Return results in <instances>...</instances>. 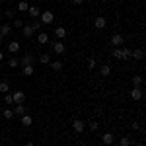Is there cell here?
<instances>
[{"label": "cell", "mask_w": 146, "mask_h": 146, "mask_svg": "<svg viewBox=\"0 0 146 146\" xmlns=\"http://www.w3.org/2000/svg\"><path fill=\"white\" fill-rule=\"evenodd\" d=\"M131 127H133V131H138V129H140V123H138V121H133Z\"/></svg>", "instance_id": "36"}, {"label": "cell", "mask_w": 146, "mask_h": 146, "mask_svg": "<svg viewBox=\"0 0 146 146\" xmlns=\"http://www.w3.org/2000/svg\"><path fill=\"white\" fill-rule=\"evenodd\" d=\"M72 131H74L76 135H82V133L86 131V121H82V119H72Z\"/></svg>", "instance_id": "2"}, {"label": "cell", "mask_w": 146, "mask_h": 146, "mask_svg": "<svg viewBox=\"0 0 146 146\" xmlns=\"http://www.w3.org/2000/svg\"><path fill=\"white\" fill-rule=\"evenodd\" d=\"M37 60H39L41 64H49V62H51V55H47V53H43V55L39 56Z\"/></svg>", "instance_id": "31"}, {"label": "cell", "mask_w": 146, "mask_h": 146, "mask_svg": "<svg viewBox=\"0 0 146 146\" xmlns=\"http://www.w3.org/2000/svg\"><path fill=\"white\" fill-rule=\"evenodd\" d=\"M4 101H6L8 105H14V98H12L10 92H8V94H4Z\"/></svg>", "instance_id": "32"}, {"label": "cell", "mask_w": 146, "mask_h": 146, "mask_svg": "<svg viewBox=\"0 0 146 146\" xmlns=\"http://www.w3.org/2000/svg\"><path fill=\"white\" fill-rule=\"evenodd\" d=\"M0 146H2V140H0Z\"/></svg>", "instance_id": "44"}, {"label": "cell", "mask_w": 146, "mask_h": 146, "mask_svg": "<svg viewBox=\"0 0 146 146\" xmlns=\"http://www.w3.org/2000/svg\"><path fill=\"white\" fill-rule=\"evenodd\" d=\"M2 39H4V37H2V35H0V41H2Z\"/></svg>", "instance_id": "40"}, {"label": "cell", "mask_w": 146, "mask_h": 146, "mask_svg": "<svg viewBox=\"0 0 146 146\" xmlns=\"http://www.w3.org/2000/svg\"><path fill=\"white\" fill-rule=\"evenodd\" d=\"M37 43H41V45L49 43V35H47L45 31H39V33H37Z\"/></svg>", "instance_id": "20"}, {"label": "cell", "mask_w": 146, "mask_h": 146, "mask_svg": "<svg viewBox=\"0 0 146 146\" xmlns=\"http://www.w3.org/2000/svg\"><path fill=\"white\" fill-rule=\"evenodd\" d=\"M12 27H23V22L20 18H14V22H12Z\"/></svg>", "instance_id": "33"}, {"label": "cell", "mask_w": 146, "mask_h": 146, "mask_svg": "<svg viewBox=\"0 0 146 146\" xmlns=\"http://www.w3.org/2000/svg\"><path fill=\"white\" fill-rule=\"evenodd\" d=\"M12 98H14V105H20V103H25V94L22 90H16L12 94Z\"/></svg>", "instance_id": "6"}, {"label": "cell", "mask_w": 146, "mask_h": 146, "mask_svg": "<svg viewBox=\"0 0 146 146\" xmlns=\"http://www.w3.org/2000/svg\"><path fill=\"white\" fill-rule=\"evenodd\" d=\"M39 22L43 23V25H51V23L55 22V12H51V10L41 12V16H39Z\"/></svg>", "instance_id": "1"}, {"label": "cell", "mask_w": 146, "mask_h": 146, "mask_svg": "<svg viewBox=\"0 0 146 146\" xmlns=\"http://www.w3.org/2000/svg\"><path fill=\"white\" fill-rule=\"evenodd\" d=\"M18 60H20V66H27V64H35V60H37V58H35L33 55H29V53H27V55H23L22 58H18Z\"/></svg>", "instance_id": "5"}, {"label": "cell", "mask_w": 146, "mask_h": 146, "mask_svg": "<svg viewBox=\"0 0 146 146\" xmlns=\"http://www.w3.org/2000/svg\"><path fill=\"white\" fill-rule=\"evenodd\" d=\"M49 64H51V68H53L55 72H60V70H62V66H64V64H62V60H51Z\"/></svg>", "instance_id": "21"}, {"label": "cell", "mask_w": 146, "mask_h": 146, "mask_svg": "<svg viewBox=\"0 0 146 146\" xmlns=\"http://www.w3.org/2000/svg\"><path fill=\"white\" fill-rule=\"evenodd\" d=\"M94 27H96V29H105V27H107V20H105L103 16H98V18L94 20Z\"/></svg>", "instance_id": "7"}, {"label": "cell", "mask_w": 146, "mask_h": 146, "mask_svg": "<svg viewBox=\"0 0 146 146\" xmlns=\"http://www.w3.org/2000/svg\"><path fill=\"white\" fill-rule=\"evenodd\" d=\"M27 14H29V16H31V20H37V18H39V16H41V8H39V6H29V8H27Z\"/></svg>", "instance_id": "10"}, {"label": "cell", "mask_w": 146, "mask_h": 146, "mask_svg": "<svg viewBox=\"0 0 146 146\" xmlns=\"http://www.w3.org/2000/svg\"><path fill=\"white\" fill-rule=\"evenodd\" d=\"M51 49H53V53H55V55H64L66 45H64L62 41H56V39H55V43H51Z\"/></svg>", "instance_id": "3"}, {"label": "cell", "mask_w": 146, "mask_h": 146, "mask_svg": "<svg viewBox=\"0 0 146 146\" xmlns=\"http://www.w3.org/2000/svg\"><path fill=\"white\" fill-rule=\"evenodd\" d=\"M33 72H35L33 64H27V66H22V74H23V76H31Z\"/></svg>", "instance_id": "22"}, {"label": "cell", "mask_w": 146, "mask_h": 146, "mask_svg": "<svg viewBox=\"0 0 146 146\" xmlns=\"http://www.w3.org/2000/svg\"><path fill=\"white\" fill-rule=\"evenodd\" d=\"M131 82H133V86H136V88H142V84H144V78H142L140 74H135Z\"/></svg>", "instance_id": "19"}, {"label": "cell", "mask_w": 146, "mask_h": 146, "mask_svg": "<svg viewBox=\"0 0 146 146\" xmlns=\"http://www.w3.org/2000/svg\"><path fill=\"white\" fill-rule=\"evenodd\" d=\"M90 129H92V131H98V129H100V123H98V121H92V123H90Z\"/></svg>", "instance_id": "35"}, {"label": "cell", "mask_w": 146, "mask_h": 146, "mask_svg": "<svg viewBox=\"0 0 146 146\" xmlns=\"http://www.w3.org/2000/svg\"><path fill=\"white\" fill-rule=\"evenodd\" d=\"M131 144H133L131 136H121V138H119V146H131Z\"/></svg>", "instance_id": "28"}, {"label": "cell", "mask_w": 146, "mask_h": 146, "mask_svg": "<svg viewBox=\"0 0 146 146\" xmlns=\"http://www.w3.org/2000/svg\"><path fill=\"white\" fill-rule=\"evenodd\" d=\"M96 66H98V62H96V58H88V70H94Z\"/></svg>", "instance_id": "34"}, {"label": "cell", "mask_w": 146, "mask_h": 146, "mask_svg": "<svg viewBox=\"0 0 146 146\" xmlns=\"http://www.w3.org/2000/svg\"><path fill=\"white\" fill-rule=\"evenodd\" d=\"M109 43L113 45V49H115V47H123L125 37H123L121 33H113V35H111V39H109Z\"/></svg>", "instance_id": "4"}, {"label": "cell", "mask_w": 146, "mask_h": 146, "mask_svg": "<svg viewBox=\"0 0 146 146\" xmlns=\"http://www.w3.org/2000/svg\"><path fill=\"white\" fill-rule=\"evenodd\" d=\"M6 49H8L10 55H16V53H20V43L18 41H10V43H6Z\"/></svg>", "instance_id": "9"}, {"label": "cell", "mask_w": 146, "mask_h": 146, "mask_svg": "<svg viewBox=\"0 0 146 146\" xmlns=\"http://www.w3.org/2000/svg\"><path fill=\"white\" fill-rule=\"evenodd\" d=\"M121 51V60H131V49L129 47H119Z\"/></svg>", "instance_id": "18"}, {"label": "cell", "mask_w": 146, "mask_h": 146, "mask_svg": "<svg viewBox=\"0 0 146 146\" xmlns=\"http://www.w3.org/2000/svg\"><path fill=\"white\" fill-rule=\"evenodd\" d=\"M100 72H101V76H109V74H111V66H109V64H101Z\"/></svg>", "instance_id": "30"}, {"label": "cell", "mask_w": 146, "mask_h": 146, "mask_svg": "<svg viewBox=\"0 0 146 146\" xmlns=\"http://www.w3.org/2000/svg\"><path fill=\"white\" fill-rule=\"evenodd\" d=\"M113 2H119V0H113Z\"/></svg>", "instance_id": "41"}, {"label": "cell", "mask_w": 146, "mask_h": 146, "mask_svg": "<svg viewBox=\"0 0 146 146\" xmlns=\"http://www.w3.org/2000/svg\"><path fill=\"white\" fill-rule=\"evenodd\" d=\"M10 92V82L8 80H2L0 82V94H8Z\"/></svg>", "instance_id": "23"}, {"label": "cell", "mask_w": 146, "mask_h": 146, "mask_svg": "<svg viewBox=\"0 0 146 146\" xmlns=\"http://www.w3.org/2000/svg\"><path fill=\"white\" fill-rule=\"evenodd\" d=\"M142 58H144V51H142V49L131 51V60H142Z\"/></svg>", "instance_id": "13"}, {"label": "cell", "mask_w": 146, "mask_h": 146, "mask_svg": "<svg viewBox=\"0 0 146 146\" xmlns=\"http://www.w3.org/2000/svg\"><path fill=\"white\" fill-rule=\"evenodd\" d=\"M12 111H14V115H20V117H22V115L27 113V107H25V103H20V105H14Z\"/></svg>", "instance_id": "14"}, {"label": "cell", "mask_w": 146, "mask_h": 146, "mask_svg": "<svg viewBox=\"0 0 146 146\" xmlns=\"http://www.w3.org/2000/svg\"><path fill=\"white\" fill-rule=\"evenodd\" d=\"M72 2H74L76 6H82V4H84V0H72Z\"/></svg>", "instance_id": "37"}, {"label": "cell", "mask_w": 146, "mask_h": 146, "mask_svg": "<svg viewBox=\"0 0 146 146\" xmlns=\"http://www.w3.org/2000/svg\"><path fill=\"white\" fill-rule=\"evenodd\" d=\"M2 16H6L8 20H14L16 18V10L14 8H6V10H2Z\"/></svg>", "instance_id": "24"}, {"label": "cell", "mask_w": 146, "mask_h": 146, "mask_svg": "<svg viewBox=\"0 0 146 146\" xmlns=\"http://www.w3.org/2000/svg\"><path fill=\"white\" fill-rule=\"evenodd\" d=\"M27 8H29L27 0H20V2H18V12H27Z\"/></svg>", "instance_id": "25"}, {"label": "cell", "mask_w": 146, "mask_h": 146, "mask_svg": "<svg viewBox=\"0 0 146 146\" xmlns=\"http://www.w3.org/2000/svg\"><path fill=\"white\" fill-rule=\"evenodd\" d=\"M29 25H31V29H33V31H41V27H43V23L39 22V18H37V20H33Z\"/></svg>", "instance_id": "26"}, {"label": "cell", "mask_w": 146, "mask_h": 146, "mask_svg": "<svg viewBox=\"0 0 146 146\" xmlns=\"http://www.w3.org/2000/svg\"><path fill=\"white\" fill-rule=\"evenodd\" d=\"M101 142L105 146H111L113 142H115V135L113 133H103V136H101Z\"/></svg>", "instance_id": "11"}, {"label": "cell", "mask_w": 146, "mask_h": 146, "mask_svg": "<svg viewBox=\"0 0 146 146\" xmlns=\"http://www.w3.org/2000/svg\"><path fill=\"white\" fill-rule=\"evenodd\" d=\"M33 29H31V25H29V23H25V25H23L22 27V35L23 37H25V39H31V37H33Z\"/></svg>", "instance_id": "12"}, {"label": "cell", "mask_w": 146, "mask_h": 146, "mask_svg": "<svg viewBox=\"0 0 146 146\" xmlns=\"http://www.w3.org/2000/svg\"><path fill=\"white\" fill-rule=\"evenodd\" d=\"M18 66H20V60L16 56H10L8 58V68H18Z\"/></svg>", "instance_id": "27"}, {"label": "cell", "mask_w": 146, "mask_h": 146, "mask_svg": "<svg viewBox=\"0 0 146 146\" xmlns=\"http://www.w3.org/2000/svg\"><path fill=\"white\" fill-rule=\"evenodd\" d=\"M23 146H35V144H33V142H25Z\"/></svg>", "instance_id": "39"}, {"label": "cell", "mask_w": 146, "mask_h": 146, "mask_svg": "<svg viewBox=\"0 0 146 146\" xmlns=\"http://www.w3.org/2000/svg\"><path fill=\"white\" fill-rule=\"evenodd\" d=\"M12 31H14V27H12L10 23H2V25H0V35H2V37H6V35H10Z\"/></svg>", "instance_id": "15"}, {"label": "cell", "mask_w": 146, "mask_h": 146, "mask_svg": "<svg viewBox=\"0 0 146 146\" xmlns=\"http://www.w3.org/2000/svg\"><path fill=\"white\" fill-rule=\"evenodd\" d=\"M142 96H144L142 88H136V86H133V90H131V98H133L135 101H140V100H142Z\"/></svg>", "instance_id": "8"}, {"label": "cell", "mask_w": 146, "mask_h": 146, "mask_svg": "<svg viewBox=\"0 0 146 146\" xmlns=\"http://www.w3.org/2000/svg\"><path fill=\"white\" fill-rule=\"evenodd\" d=\"M0 16H2V10H0Z\"/></svg>", "instance_id": "43"}, {"label": "cell", "mask_w": 146, "mask_h": 146, "mask_svg": "<svg viewBox=\"0 0 146 146\" xmlns=\"http://www.w3.org/2000/svg\"><path fill=\"white\" fill-rule=\"evenodd\" d=\"M66 37V29L64 27H55V39L56 41H62Z\"/></svg>", "instance_id": "16"}, {"label": "cell", "mask_w": 146, "mask_h": 146, "mask_svg": "<svg viewBox=\"0 0 146 146\" xmlns=\"http://www.w3.org/2000/svg\"><path fill=\"white\" fill-rule=\"evenodd\" d=\"M2 60H4V53L0 51V62H2Z\"/></svg>", "instance_id": "38"}, {"label": "cell", "mask_w": 146, "mask_h": 146, "mask_svg": "<svg viewBox=\"0 0 146 146\" xmlns=\"http://www.w3.org/2000/svg\"><path fill=\"white\" fill-rule=\"evenodd\" d=\"M60 2H66V0H60Z\"/></svg>", "instance_id": "42"}, {"label": "cell", "mask_w": 146, "mask_h": 146, "mask_svg": "<svg viewBox=\"0 0 146 146\" xmlns=\"http://www.w3.org/2000/svg\"><path fill=\"white\" fill-rule=\"evenodd\" d=\"M20 123H22L23 127H31V125H33V119H31V115H27V113H25V115L20 117Z\"/></svg>", "instance_id": "17"}, {"label": "cell", "mask_w": 146, "mask_h": 146, "mask_svg": "<svg viewBox=\"0 0 146 146\" xmlns=\"http://www.w3.org/2000/svg\"><path fill=\"white\" fill-rule=\"evenodd\" d=\"M2 117H4V119H14V117H16V115H14V111H12L10 107H6V109H4V111H2Z\"/></svg>", "instance_id": "29"}]
</instances>
